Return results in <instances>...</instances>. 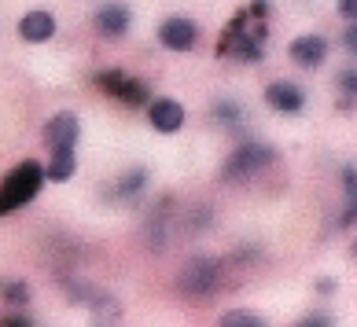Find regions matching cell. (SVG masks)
<instances>
[{"label": "cell", "instance_id": "1", "mask_svg": "<svg viewBox=\"0 0 357 327\" xmlns=\"http://www.w3.org/2000/svg\"><path fill=\"white\" fill-rule=\"evenodd\" d=\"M41 180H45L41 166L22 162L15 173L4 180V188H0V214H4V210H15V206H22V202H30L33 195H37V188H41Z\"/></svg>", "mask_w": 357, "mask_h": 327}, {"label": "cell", "instance_id": "2", "mask_svg": "<svg viewBox=\"0 0 357 327\" xmlns=\"http://www.w3.org/2000/svg\"><path fill=\"white\" fill-rule=\"evenodd\" d=\"M269 162H273V147H266V143H243V147L229 159V166H225V177L229 180H247Z\"/></svg>", "mask_w": 357, "mask_h": 327}, {"label": "cell", "instance_id": "3", "mask_svg": "<svg viewBox=\"0 0 357 327\" xmlns=\"http://www.w3.org/2000/svg\"><path fill=\"white\" fill-rule=\"evenodd\" d=\"M77 133H82V125H77V114L63 111L48 122V147L52 151H74L77 143Z\"/></svg>", "mask_w": 357, "mask_h": 327}, {"label": "cell", "instance_id": "4", "mask_svg": "<svg viewBox=\"0 0 357 327\" xmlns=\"http://www.w3.org/2000/svg\"><path fill=\"white\" fill-rule=\"evenodd\" d=\"M158 41L174 51H188L195 48V22L192 19H166L158 26Z\"/></svg>", "mask_w": 357, "mask_h": 327}, {"label": "cell", "instance_id": "5", "mask_svg": "<svg viewBox=\"0 0 357 327\" xmlns=\"http://www.w3.org/2000/svg\"><path fill=\"white\" fill-rule=\"evenodd\" d=\"M324 56H328V41L317 33H302L291 41V59H295L298 67H321Z\"/></svg>", "mask_w": 357, "mask_h": 327}, {"label": "cell", "instance_id": "6", "mask_svg": "<svg viewBox=\"0 0 357 327\" xmlns=\"http://www.w3.org/2000/svg\"><path fill=\"white\" fill-rule=\"evenodd\" d=\"M266 99H269L273 111H284V114H295V111H302V103H306L302 88L291 85V81H273L266 88Z\"/></svg>", "mask_w": 357, "mask_h": 327}, {"label": "cell", "instance_id": "7", "mask_svg": "<svg viewBox=\"0 0 357 327\" xmlns=\"http://www.w3.org/2000/svg\"><path fill=\"white\" fill-rule=\"evenodd\" d=\"M148 118H151V125L158 129V133H177V129L184 125V107L177 99H155Z\"/></svg>", "mask_w": 357, "mask_h": 327}, {"label": "cell", "instance_id": "8", "mask_svg": "<svg viewBox=\"0 0 357 327\" xmlns=\"http://www.w3.org/2000/svg\"><path fill=\"white\" fill-rule=\"evenodd\" d=\"M19 33L30 45H41L56 33V19H52L48 11H30V15H22V22H19Z\"/></svg>", "mask_w": 357, "mask_h": 327}, {"label": "cell", "instance_id": "9", "mask_svg": "<svg viewBox=\"0 0 357 327\" xmlns=\"http://www.w3.org/2000/svg\"><path fill=\"white\" fill-rule=\"evenodd\" d=\"M218 265L214 261H195V265H188V272H184V291H195V294H203L210 291V287L218 283Z\"/></svg>", "mask_w": 357, "mask_h": 327}, {"label": "cell", "instance_id": "10", "mask_svg": "<svg viewBox=\"0 0 357 327\" xmlns=\"http://www.w3.org/2000/svg\"><path fill=\"white\" fill-rule=\"evenodd\" d=\"M96 26L107 37H122L126 30H129V11L122 8V4H111V8H103L100 15H96Z\"/></svg>", "mask_w": 357, "mask_h": 327}, {"label": "cell", "instance_id": "11", "mask_svg": "<svg viewBox=\"0 0 357 327\" xmlns=\"http://www.w3.org/2000/svg\"><path fill=\"white\" fill-rule=\"evenodd\" d=\"M100 81L107 85V88H114V93L122 96L126 103H140L144 99V85L140 81H129V77H122V74H103Z\"/></svg>", "mask_w": 357, "mask_h": 327}, {"label": "cell", "instance_id": "12", "mask_svg": "<svg viewBox=\"0 0 357 327\" xmlns=\"http://www.w3.org/2000/svg\"><path fill=\"white\" fill-rule=\"evenodd\" d=\"M74 151H56L48 162V180H70L74 177Z\"/></svg>", "mask_w": 357, "mask_h": 327}, {"label": "cell", "instance_id": "13", "mask_svg": "<svg viewBox=\"0 0 357 327\" xmlns=\"http://www.w3.org/2000/svg\"><path fill=\"white\" fill-rule=\"evenodd\" d=\"M221 324H261V317H258V312H247V309H232V312H225V317H221Z\"/></svg>", "mask_w": 357, "mask_h": 327}, {"label": "cell", "instance_id": "14", "mask_svg": "<svg viewBox=\"0 0 357 327\" xmlns=\"http://www.w3.org/2000/svg\"><path fill=\"white\" fill-rule=\"evenodd\" d=\"M218 118L229 129H240V107H236V103H218Z\"/></svg>", "mask_w": 357, "mask_h": 327}, {"label": "cell", "instance_id": "15", "mask_svg": "<svg viewBox=\"0 0 357 327\" xmlns=\"http://www.w3.org/2000/svg\"><path fill=\"white\" fill-rule=\"evenodd\" d=\"M144 180H148V173H144V169L129 173V177L122 180V191H118V195H133V191H140V188H144Z\"/></svg>", "mask_w": 357, "mask_h": 327}, {"label": "cell", "instance_id": "16", "mask_svg": "<svg viewBox=\"0 0 357 327\" xmlns=\"http://www.w3.org/2000/svg\"><path fill=\"white\" fill-rule=\"evenodd\" d=\"M0 291H4L8 298H15V302H26V283H0Z\"/></svg>", "mask_w": 357, "mask_h": 327}, {"label": "cell", "instance_id": "17", "mask_svg": "<svg viewBox=\"0 0 357 327\" xmlns=\"http://www.w3.org/2000/svg\"><path fill=\"white\" fill-rule=\"evenodd\" d=\"M339 11H342L347 19H354V11H357V0H339Z\"/></svg>", "mask_w": 357, "mask_h": 327}, {"label": "cell", "instance_id": "18", "mask_svg": "<svg viewBox=\"0 0 357 327\" xmlns=\"http://www.w3.org/2000/svg\"><path fill=\"white\" fill-rule=\"evenodd\" d=\"M342 88H347V96H354V70H347V77H342Z\"/></svg>", "mask_w": 357, "mask_h": 327}, {"label": "cell", "instance_id": "19", "mask_svg": "<svg viewBox=\"0 0 357 327\" xmlns=\"http://www.w3.org/2000/svg\"><path fill=\"white\" fill-rule=\"evenodd\" d=\"M347 195H354V166H347Z\"/></svg>", "mask_w": 357, "mask_h": 327}, {"label": "cell", "instance_id": "20", "mask_svg": "<svg viewBox=\"0 0 357 327\" xmlns=\"http://www.w3.org/2000/svg\"><path fill=\"white\" fill-rule=\"evenodd\" d=\"M342 45L354 48V45H357V33H354V30H347V37H342Z\"/></svg>", "mask_w": 357, "mask_h": 327}]
</instances>
